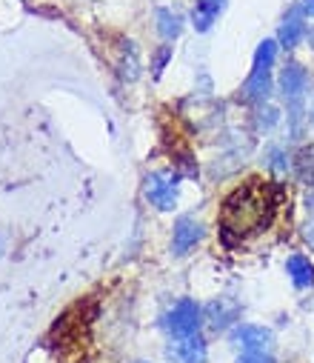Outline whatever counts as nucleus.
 Here are the masks:
<instances>
[{
	"label": "nucleus",
	"instance_id": "nucleus-14",
	"mask_svg": "<svg viewBox=\"0 0 314 363\" xmlns=\"http://www.w3.org/2000/svg\"><path fill=\"white\" fill-rule=\"evenodd\" d=\"M155 18H157V32H160L166 40L180 38V32H183V21H180V15H174L172 9H157Z\"/></svg>",
	"mask_w": 314,
	"mask_h": 363
},
{
	"label": "nucleus",
	"instance_id": "nucleus-8",
	"mask_svg": "<svg viewBox=\"0 0 314 363\" xmlns=\"http://www.w3.org/2000/svg\"><path fill=\"white\" fill-rule=\"evenodd\" d=\"M200 238H203V226H200L194 218L183 215V218H177V223H174L172 252H174V255H186L191 246H197V243H200Z\"/></svg>",
	"mask_w": 314,
	"mask_h": 363
},
{
	"label": "nucleus",
	"instance_id": "nucleus-13",
	"mask_svg": "<svg viewBox=\"0 0 314 363\" xmlns=\"http://www.w3.org/2000/svg\"><path fill=\"white\" fill-rule=\"evenodd\" d=\"M294 174L303 180V184L314 186V146H303L294 155Z\"/></svg>",
	"mask_w": 314,
	"mask_h": 363
},
{
	"label": "nucleus",
	"instance_id": "nucleus-19",
	"mask_svg": "<svg viewBox=\"0 0 314 363\" xmlns=\"http://www.w3.org/2000/svg\"><path fill=\"white\" fill-rule=\"evenodd\" d=\"M308 43H311V46H314V29H311V35H308Z\"/></svg>",
	"mask_w": 314,
	"mask_h": 363
},
{
	"label": "nucleus",
	"instance_id": "nucleus-16",
	"mask_svg": "<svg viewBox=\"0 0 314 363\" xmlns=\"http://www.w3.org/2000/svg\"><path fill=\"white\" fill-rule=\"evenodd\" d=\"M300 9H303V15H305V18H314V0H303Z\"/></svg>",
	"mask_w": 314,
	"mask_h": 363
},
{
	"label": "nucleus",
	"instance_id": "nucleus-15",
	"mask_svg": "<svg viewBox=\"0 0 314 363\" xmlns=\"http://www.w3.org/2000/svg\"><path fill=\"white\" fill-rule=\"evenodd\" d=\"M237 363H274V357L266 352H246L237 357Z\"/></svg>",
	"mask_w": 314,
	"mask_h": 363
},
{
	"label": "nucleus",
	"instance_id": "nucleus-2",
	"mask_svg": "<svg viewBox=\"0 0 314 363\" xmlns=\"http://www.w3.org/2000/svg\"><path fill=\"white\" fill-rule=\"evenodd\" d=\"M277 57V43L274 40H263L254 52V63H252V74L243 86V98L249 104H260L269 98L271 92V66Z\"/></svg>",
	"mask_w": 314,
	"mask_h": 363
},
{
	"label": "nucleus",
	"instance_id": "nucleus-5",
	"mask_svg": "<svg viewBox=\"0 0 314 363\" xmlns=\"http://www.w3.org/2000/svg\"><path fill=\"white\" fill-rule=\"evenodd\" d=\"M200 306L191 301V298H183L163 320V326L169 329L172 337H189V335H197V326H200Z\"/></svg>",
	"mask_w": 314,
	"mask_h": 363
},
{
	"label": "nucleus",
	"instance_id": "nucleus-7",
	"mask_svg": "<svg viewBox=\"0 0 314 363\" xmlns=\"http://www.w3.org/2000/svg\"><path fill=\"white\" fill-rule=\"evenodd\" d=\"M166 354L174 363H206V343L197 335L174 337V343L166 349Z\"/></svg>",
	"mask_w": 314,
	"mask_h": 363
},
{
	"label": "nucleus",
	"instance_id": "nucleus-12",
	"mask_svg": "<svg viewBox=\"0 0 314 363\" xmlns=\"http://www.w3.org/2000/svg\"><path fill=\"white\" fill-rule=\"evenodd\" d=\"M286 269H288V275H291V284H294V286L305 289V286L314 284V266H311V260H308L305 255H291L288 263H286Z\"/></svg>",
	"mask_w": 314,
	"mask_h": 363
},
{
	"label": "nucleus",
	"instance_id": "nucleus-21",
	"mask_svg": "<svg viewBox=\"0 0 314 363\" xmlns=\"http://www.w3.org/2000/svg\"><path fill=\"white\" fill-rule=\"evenodd\" d=\"M140 363H143V360H140Z\"/></svg>",
	"mask_w": 314,
	"mask_h": 363
},
{
	"label": "nucleus",
	"instance_id": "nucleus-9",
	"mask_svg": "<svg viewBox=\"0 0 314 363\" xmlns=\"http://www.w3.org/2000/svg\"><path fill=\"white\" fill-rule=\"evenodd\" d=\"M237 315H240V306L235 301H229V298L212 301V303L206 306V320H208V326H212L215 332L226 329L232 320H237Z\"/></svg>",
	"mask_w": 314,
	"mask_h": 363
},
{
	"label": "nucleus",
	"instance_id": "nucleus-6",
	"mask_svg": "<svg viewBox=\"0 0 314 363\" xmlns=\"http://www.w3.org/2000/svg\"><path fill=\"white\" fill-rule=\"evenodd\" d=\"M229 340H232L235 346L246 349V352H266V349L274 343V335H271V329H266V326H257V323H240V326L232 329Z\"/></svg>",
	"mask_w": 314,
	"mask_h": 363
},
{
	"label": "nucleus",
	"instance_id": "nucleus-11",
	"mask_svg": "<svg viewBox=\"0 0 314 363\" xmlns=\"http://www.w3.org/2000/svg\"><path fill=\"white\" fill-rule=\"evenodd\" d=\"M303 9H294L283 23H280V32H277V40H280V46L283 49H294L300 40H303V35H305V23H303Z\"/></svg>",
	"mask_w": 314,
	"mask_h": 363
},
{
	"label": "nucleus",
	"instance_id": "nucleus-1",
	"mask_svg": "<svg viewBox=\"0 0 314 363\" xmlns=\"http://www.w3.org/2000/svg\"><path fill=\"white\" fill-rule=\"evenodd\" d=\"M274 206H277L274 192L260 177H252L246 184H240L235 192H229L220 206V232L226 243H237L266 232L271 223Z\"/></svg>",
	"mask_w": 314,
	"mask_h": 363
},
{
	"label": "nucleus",
	"instance_id": "nucleus-17",
	"mask_svg": "<svg viewBox=\"0 0 314 363\" xmlns=\"http://www.w3.org/2000/svg\"><path fill=\"white\" fill-rule=\"evenodd\" d=\"M305 209H308V215L314 218V195H308V198H305Z\"/></svg>",
	"mask_w": 314,
	"mask_h": 363
},
{
	"label": "nucleus",
	"instance_id": "nucleus-18",
	"mask_svg": "<svg viewBox=\"0 0 314 363\" xmlns=\"http://www.w3.org/2000/svg\"><path fill=\"white\" fill-rule=\"evenodd\" d=\"M305 240L314 246V226H308V229H305Z\"/></svg>",
	"mask_w": 314,
	"mask_h": 363
},
{
	"label": "nucleus",
	"instance_id": "nucleus-20",
	"mask_svg": "<svg viewBox=\"0 0 314 363\" xmlns=\"http://www.w3.org/2000/svg\"><path fill=\"white\" fill-rule=\"evenodd\" d=\"M311 123H314V109H311Z\"/></svg>",
	"mask_w": 314,
	"mask_h": 363
},
{
	"label": "nucleus",
	"instance_id": "nucleus-3",
	"mask_svg": "<svg viewBox=\"0 0 314 363\" xmlns=\"http://www.w3.org/2000/svg\"><path fill=\"white\" fill-rule=\"evenodd\" d=\"M305 89H308V72L300 63H286L283 72H280V92L288 104V121H291L294 135L300 132V123H303V95H305Z\"/></svg>",
	"mask_w": 314,
	"mask_h": 363
},
{
	"label": "nucleus",
	"instance_id": "nucleus-10",
	"mask_svg": "<svg viewBox=\"0 0 314 363\" xmlns=\"http://www.w3.org/2000/svg\"><path fill=\"white\" fill-rule=\"evenodd\" d=\"M226 9V0H197L194 9H191V23L197 32H208L212 23L223 15Z\"/></svg>",
	"mask_w": 314,
	"mask_h": 363
},
{
	"label": "nucleus",
	"instance_id": "nucleus-4",
	"mask_svg": "<svg viewBox=\"0 0 314 363\" xmlns=\"http://www.w3.org/2000/svg\"><path fill=\"white\" fill-rule=\"evenodd\" d=\"M177 186H180V177L174 172H155L146 177V201L155 209L169 212L177 203Z\"/></svg>",
	"mask_w": 314,
	"mask_h": 363
}]
</instances>
